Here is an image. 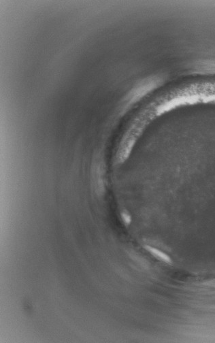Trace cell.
<instances>
[{
    "label": "cell",
    "mask_w": 215,
    "mask_h": 343,
    "mask_svg": "<svg viewBox=\"0 0 215 343\" xmlns=\"http://www.w3.org/2000/svg\"><path fill=\"white\" fill-rule=\"evenodd\" d=\"M122 217H123L124 221H125L127 224H129L130 223L131 219H130V217L129 216V215H127L126 214H123Z\"/></svg>",
    "instance_id": "obj_2"
},
{
    "label": "cell",
    "mask_w": 215,
    "mask_h": 343,
    "mask_svg": "<svg viewBox=\"0 0 215 343\" xmlns=\"http://www.w3.org/2000/svg\"><path fill=\"white\" fill-rule=\"evenodd\" d=\"M145 248L148 251L150 252V253L152 254L153 256H154L156 258H157L158 260H159L161 261L165 262V263H167V264L172 263V260H171V258L168 256V255H167L166 254L163 253L162 251H161L157 249V248H153V247H149V246H146Z\"/></svg>",
    "instance_id": "obj_1"
}]
</instances>
